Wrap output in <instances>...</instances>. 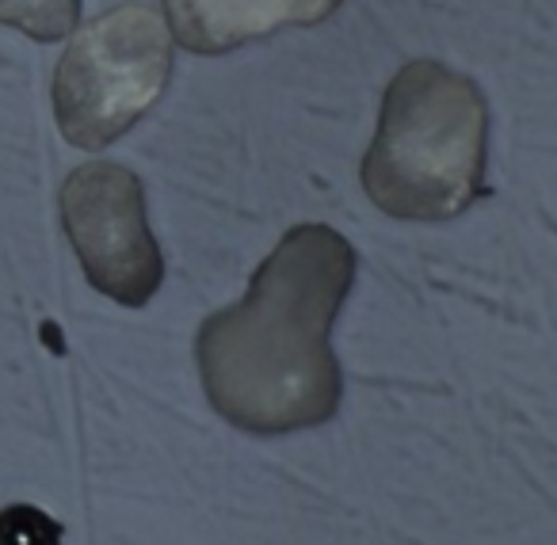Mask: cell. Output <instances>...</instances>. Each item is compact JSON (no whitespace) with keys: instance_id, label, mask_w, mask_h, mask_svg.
Instances as JSON below:
<instances>
[{"instance_id":"6da1fadb","label":"cell","mask_w":557,"mask_h":545,"mask_svg":"<svg viewBox=\"0 0 557 545\" xmlns=\"http://www.w3.org/2000/svg\"><path fill=\"white\" fill-rule=\"evenodd\" d=\"M356 283V248L333 225L283 233L237 306L199 324L195 362L207 400L248 435H287L341 412L333 324Z\"/></svg>"},{"instance_id":"7a4b0ae2","label":"cell","mask_w":557,"mask_h":545,"mask_svg":"<svg viewBox=\"0 0 557 545\" xmlns=\"http://www.w3.org/2000/svg\"><path fill=\"white\" fill-rule=\"evenodd\" d=\"M488 103L470 77L420 58L397 70L363 157V191L401 222H447L488 195Z\"/></svg>"},{"instance_id":"3957f363","label":"cell","mask_w":557,"mask_h":545,"mask_svg":"<svg viewBox=\"0 0 557 545\" xmlns=\"http://www.w3.org/2000/svg\"><path fill=\"white\" fill-rule=\"evenodd\" d=\"M172 39L153 9L123 4L73 35L54 73V115L65 141L103 149L123 138L169 88Z\"/></svg>"},{"instance_id":"277c9868","label":"cell","mask_w":557,"mask_h":545,"mask_svg":"<svg viewBox=\"0 0 557 545\" xmlns=\"http://www.w3.org/2000/svg\"><path fill=\"white\" fill-rule=\"evenodd\" d=\"M62 225L88 283L141 309L164 283V256L146 218V187L115 161H92L62 184Z\"/></svg>"},{"instance_id":"5b68a950","label":"cell","mask_w":557,"mask_h":545,"mask_svg":"<svg viewBox=\"0 0 557 545\" xmlns=\"http://www.w3.org/2000/svg\"><path fill=\"white\" fill-rule=\"evenodd\" d=\"M344 0H164L172 35L191 54H230L283 27L325 24Z\"/></svg>"},{"instance_id":"8992f818","label":"cell","mask_w":557,"mask_h":545,"mask_svg":"<svg viewBox=\"0 0 557 545\" xmlns=\"http://www.w3.org/2000/svg\"><path fill=\"white\" fill-rule=\"evenodd\" d=\"M81 0H0V24L39 42H58L77 27Z\"/></svg>"},{"instance_id":"52a82bcc","label":"cell","mask_w":557,"mask_h":545,"mask_svg":"<svg viewBox=\"0 0 557 545\" xmlns=\"http://www.w3.org/2000/svg\"><path fill=\"white\" fill-rule=\"evenodd\" d=\"M0 545H62V522L32 504H12L0 511Z\"/></svg>"}]
</instances>
